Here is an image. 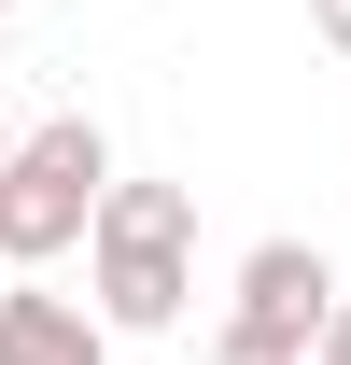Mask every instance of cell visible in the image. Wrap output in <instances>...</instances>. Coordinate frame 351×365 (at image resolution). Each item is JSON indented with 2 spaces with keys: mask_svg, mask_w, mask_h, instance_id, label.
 <instances>
[{
  "mask_svg": "<svg viewBox=\"0 0 351 365\" xmlns=\"http://www.w3.org/2000/svg\"><path fill=\"white\" fill-rule=\"evenodd\" d=\"M85 295L113 337H169L197 309V182H155V169H113L85 211Z\"/></svg>",
  "mask_w": 351,
  "mask_h": 365,
  "instance_id": "cell-1",
  "label": "cell"
},
{
  "mask_svg": "<svg viewBox=\"0 0 351 365\" xmlns=\"http://www.w3.org/2000/svg\"><path fill=\"white\" fill-rule=\"evenodd\" d=\"M98 182H113V140H98V113L14 127V155H0V267H56V253L85 239Z\"/></svg>",
  "mask_w": 351,
  "mask_h": 365,
  "instance_id": "cell-2",
  "label": "cell"
},
{
  "mask_svg": "<svg viewBox=\"0 0 351 365\" xmlns=\"http://www.w3.org/2000/svg\"><path fill=\"white\" fill-rule=\"evenodd\" d=\"M337 267L309 253V239H253L239 281H225V337H267V351H309V323H323Z\"/></svg>",
  "mask_w": 351,
  "mask_h": 365,
  "instance_id": "cell-3",
  "label": "cell"
},
{
  "mask_svg": "<svg viewBox=\"0 0 351 365\" xmlns=\"http://www.w3.org/2000/svg\"><path fill=\"white\" fill-rule=\"evenodd\" d=\"M0 365H113V323L85 295H43V281L0 267Z\"/></svg>",
  "mask_w": 351,
  "mask_h": 365,
  "instance_id": "cell-4",
  "label": "cell"
},
{
  "mask_svg": "<svg viewBox=\"0 0 351 365\" xmlns=\"http://www.w3.org/2000/svg\"><path fill=\"white\" fill-rule=\"evenodd\" d=\"M309 365H351V281L323 295V323H309Z\"/></svg>",
  "mask_w": 351,
  "mask_h": 365,
  "instance_id": "cell-5",
  "label": "cell"
},
{
  "mask_svg": "<svg viewBox=\"0 0 351 365\" xmlns=\"http://www.w3.org/2000/svg\"><path fill=\"white\" fill-rule=\"evenodd\" d=\"M211 365H309V351H267V337H211Z\"/></svg>",
  "mask_w": 351,
  "mask_h": 365,
  "instance_id": "cell-6",
  "label": "cell"
},
{
  "mask_svg": "<svg viewBox=\"0 0 351 365\" xmlns=\"http://www.w3.org/2000/svg\"><path fill=\"white\" fill-rule=\"evenodd\" d=\"M309 29H323V43H337V56H351V0H309Z\"/></svg>",
  "mask_w": 351,
  "mask_h": 365,
  "instance_id": "cell-7",
  "label": "cell"
},
{
  "mask_svg": "<svg viewBox=\"0 0 351 365\" xmlns=\"http://www.w3.org/2000/svg\"><path fill=\"white\" fill-rule=\"evenodd\" d=\"M0 155H14V127H0Z\"/></svg>",
  "mask_w": 351,
  "mask_h": 365,
  "instance_id": "cell-8",
  "label": "cell"
},
{
  "mask_svg": "<svg viewBox=\"0 0 351 365\" xmlns=\"http://www.w3.org/2000/svg\"><path fill=\"white\" fill-rule=\"evenodd\" d=\"M0 14H14V0H0Z\"/></svg>",
  "mask_w": 351,
  "mask_h": 365,
  "instance_id": "cell-9",
  "label": "cell"
}]
</instances>
